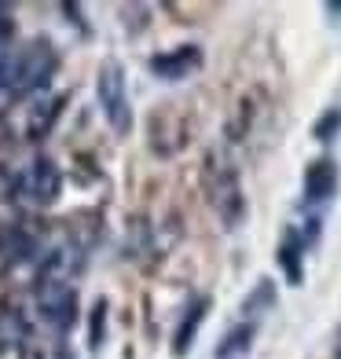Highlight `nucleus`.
Here are the masks:
<instances>
[{
    "label": "nucleus",
    "instance_id": "6",
    "mask_svg": "<svg viewBox=\"0 0 341 359\" xmlns=\"http://www.w3.org/2000/svg\"><path fill=\"white\" fill-rule=\"evenodd\" d=\"M151 74L161 77V81H184L191 70H199L202 67V52L194 44H180V48H173V52H158L151 55Z\"/></svg>",
    "mask_w": 341,
    "mask_h": 359
},
{
    "label": "nucleus",
    "instance_id": "3",
    "mask_svg": "<svg viewBox=\"0 0 341 359\" xmlns=\"http://www.w3.org/2000/svg\"><path fill=\"white\" fill-rule=\"evenodd\" d=\"M37 312L41 319L52 326L55 334L74 330L77 323V290L70 286V279H52V275H37Z\"/></svg>",
    "mask_w": 341,
    "mask_h": 359
},
{
    "label": "nucleus",
    "instance_id": "7",
    "mask_svg": "<svg viewBox=\"0 0 341 359\" xmlns=\"http://www.w3.org/2000/svg\"><path fill=\"white\" fill-rule=\"evenodd\" d=\"M337 180H341L337 161L334 158H316L312 165L305 169V202H312V205L330 202L334 191H337Z\"/></svg>",
    "mask_w": 341,
    "mask_h": 359
},
{
    "label": "nucleus",
    "instance_id": "15",
    "mask_svg": "<svg viewBox=\"0 0 341 359\" xmlns=\"http://www.w3.org/2000/svg\"><path fill=\"white\" fill-rule=\"evenodd\" d=\"M11 37H15V11L0 4V41H11Z\"/></svg>",
    "mask_w": 341,
    "mask_h": 359
},
{
    "label": "nucleus",
    "instance_id": "14",
    "mask_svg": "<svg viewBox=\"0 0 341 359\" xmlns=\"http://www.w3.org/2000/svg\"><path fill=\"white\" fill-rule=\"evenodd\" d=\"M103 326H107V301H100L92 308V330H88V345L92 348L103 345Z\"/></svg>",
    "mask_w": 341,
    "mask_h": 359
},
{
    "label": "nucleus",
    "instance_id": "16",
    "mask_svg": "<svg viewBox=\"0 0 341 359\" xmlns=\"http://www.w3.org/2000/svg\"><path fill=\"white\" fill-rule=\"evenodd\" d=\"M261 304H272V283H268V279H261V290H257V297L246 301V312H257Z\"/></svg>",
    "mask_w": 341,
    "mask_h": 359
},
{
    "label": "nucleus",
    "instance_id": "5",
    "mask_svg": "<svg viewBox=\"0 0 341 359\" xmlns=\"http://www.w3.org/2000/svg\"><path fill=\"white\" fill-rule=\"evenodd\" d=\"M206 191H209V202L217 205L224 227H235L242 220V209H246L235 169H227V165H220V161L206 158Z\"/></svg>",
    "mask_w": 341,
    "mask_h": 359
},
{
    "label": "nucleus",
    "instance_id": "17",
    "mask_svg": "<svg viewBox=\"0 0 341 359\" xmlns=\"http://www.w3.org/2000/svg\"><path fill=\"white\" fill-rule=\"evenodd\" d=\"M337 359H341V337H337Z\"/></svg>",
    "mask_w": 341,
    "mask_h": 359
},
{
    "label": "nucleus",
    "instance_id": "1",
    "mask_svg": "<svg viewBox=\"0 0 341 359\" xmlns=\"http://www.w3.org/2000/svg\"><path fill=\"white\" fill-rule=\"evenodd\" d=\"M59 70V52L48 37H34L22 48L11 52L8 74H4V92L15 100H26V95H37L48 88V81Z\"/></svg>",
    "mask_w": 341,
    "mask_h": 359
},
{
    "label": "nucleus",
    "instance_id": "9",
    "mask_svg": "<svg viewBox=\"0 0 341 359\" xmlns=\"http://www.w3.org/2000/svg\"><path fill=\"white\" fill-rule=\"evenodd\" d=\"M0 257H4L8 264H26V260L37 257V238L19 224L0 227Z\"/></svg>",
    "mask_w": 341,
    "mask_h": 359
},
{
    "label": "nucleus",
    "instance_id": "11",
    "mask_svg": "<svg viewBox=\"0 0 341 359\" xmlns=\"http://www.w3.org/2000/svg\"><path fill=\"white\" fill-rule=\"evenodd\" d=\"M301 250H305V238L297 231H290L286 242H279V268L286 271L290 283H301Z\"/></svg>",
    "mask_w": 341,
    "mask_h": 359
},
{
    "label": "nucleus",
    "instance_id": "4",
    "mask_svg": "<svg viewBox=\"0 0 341 359\" xmlns=\"http://www.w3.org/2000/svg\"><path fill=\"white\" fill-rule=\"evenodd\" d=\"M95 95H100V110L107 125L118 136H128L133 128V103H128V85H125V70L118 62H103L100 77H95Z\"/></svg>",
    "mask_w": 341,
    "mask_h": 359
},
{
    "label": "nucleus",
    "instance_id": "12",
    "mask_svg": "<svg viewBox=\"0 0 341 359\" xmlns=\"http://www.w3.org/2000/svg\"><path fill=\"white\" fill-rule=\"evenodd\" d=\"M253 334H257V326L250 323H239L232 334H227L220 345H217V359H239V355H246L250 345H253Z\"/></svg>",
    "mask_w": 341,
    "mask_h": 359
},
{
    "label": "nucleus",
    "instance_id": "13",
    "mask_svg": "<svg viewBox=\"0 0 341 359\" xmlns=\"http://www.w3.org/2000/svg\"><path fill=\"white\" fill-rule=\"evenodd\" d=\"M337 133H341V107H337V110H327V114H323V118L316 121V128H312V136L323 140V143L334 140Z\"/></svg>",
    "mask_w": 341,
    "mask_h": 359
},
{
    "label": "nucleus",
    "instance_id": "8",
    "mask_svg": "<svg viewBox=\"0 0 341 359\" xmlns=\"http://www.w3.org/2000/svg\"><path fill=\"white\" fill-rule=\"evenodd\" d=\"M62 103H67L62 95H52V100L22 107V140H44L48 133H52V125L62 114Z\"/></svg>",
    "mask_w": 341,
    "mask_h": 359
},
{
    "label": "nucleus",
    "instance_id": "10",
    "mask_svg": "<svg viewBox=\"0 0 341 359\" xmlns=\"http://www.w3.org/2000/svg\"><path fill=\"white\" fill-rule=\"evenodd\" d=\"M206 312H209V297H199V301L187 308L184 323L176 326V334H173V352H176V355H184V352L191 348V341H194V334H199V326L206 323Z\"/></svg>",
    "mask_w": 341,
    "mask_h": 359
},
{
    "label": "nucleus",
    "instance_id": "2",
    "mask_svg": "<svg viewBox=\"0 0 341 359\" xmlns=\"http://www.w3.org/2000/svg\"><path fill=\"white\" fill-rule=\"evenodd\" d=\"M62 194V169L52 158H34L8 180V198L29 205V209H48Z\"/></svg>",
    "mask_w": 341,
    "mask_h": 359
}]
</instances>
